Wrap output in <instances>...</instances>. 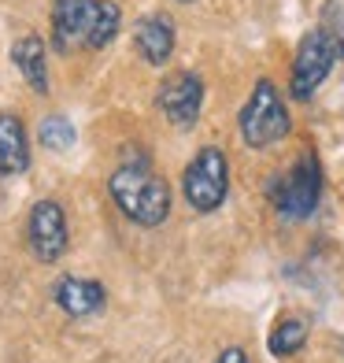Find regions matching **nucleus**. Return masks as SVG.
Here are the masks:
<instances>
[{
    "instance_id": "5",
    "label": "nucleus",
    "mask_w": 344,
    "mask_h": 363,
    "mask_svg": "<svg viewBox=\"0 0 344 363\" xmlns=\"http://www.w3.org/2000/svg\"><path fill=\"white\" fill-rule=\"evenodd\" d=\"M267 196L274 211L289 223H304L315 216V208L322 201V163L315 152H304L289 171L274 174L270 186H267Z\"/></svg>"
},
{
    "instance_id": "7",
    "label": "nucleus",
    "mask_w": 344,
    "mask_h": 363,
    "mask_svg": "<svg viewBox=\"0 0 344 363\" xmlns=\"http://www.w3.org/2000/svg\"><path fill=\"white\" fill-rule=\"evenodd\" d=\"M26 245L34 252L38 263H59L71 249V226H67V211L59 201L45 196L30 208L26 216Z\"/></svg>"
},
{
    "instance_id": "17",
    "label": "nucleus",
    "mask_w": 344,
    "mask_h": 363,
    "mask_svg": "<svg viewBox=\"0 0 344 363\" xmlns=\"http://www.w3.org/2000/svg\"><path fill=\"white\" fill-rule=\"evenodd\" d=\"M178 4H193V0H178Z\"/></svg>"
},
{
    "instance_id": "16",
    "label": "nucleus",
    "mask_w": 344,
    "mask_h": 363,
    "mask_svg": "<svg viewBox=\"0 0 344 363\" xmlns=\"http://www.w3.org/2000/svg\"><path fill=\"white\" fill-rule=\"evenodd\" d=\"M337 349H340V356H344V337H340V341H337Z\"/></svg>"
},
{
    "instance_id": "9",
    "label": "nucleus",
    "mask_w": 344,
    "mask_h": 363,
    "mask_svg": "<svg viewBox=\"0 0 344 363\" xmlns=\"http://www.w3.org/2000/svg\"><path fill=\"white\" fill-rule=\"evenodd\" d=\"M52 301L63 315L71 319H93L108 308V289L96 278H81V274H63L52 286Z\"/></svg>"
},
{
    "instance_id": "2",
    "label": "nucleus",
    "mask_w": 344,
    "mask_h": 363,
    "mask_svg": "<svg viewBox=\"0 0 344 363\" xmlns=\"http://www.w3.org/2000/svg\"><path fill=\"white\" fill-rule=\"evenodd\" d=\"M108 196L134 226L156 230L171 219V186L144 156H126L108 178Z\"/></svg>"
},
{
    "instance_id": "10",
    "label": "nucleus",
    "mask_w": 344,
    "mask_h": 363,
    "mask_svg": "<svg viewBox=\"0 0 344 363\" xmlns=\"http://www.w3.org/2000/svg\"><path fill=\"white\" fill-rule=\"evenodd\" d=\"M174 41H178V30L171 23V15L163 11L141 15L134 26V48L149 67H167V60L174 56Z\"/></svg>"
},
{
    "instance_id": "6",
    "label": "nucleus",
    "mask_w": 344,
    "mask_h": 363,
    "mask_svg": "<svg viewBox=\"0 0 344 363\" xmlns=\"http://www.w3.org/2000/svg\"><path fill=\"white\" fill-rule=\"evenodd\" d=\"M182 196L193 211H200V216H211V211H219L226 204V196H229V156L219 145L196 148V156L185 163Z\"/></svg>"
},
{
    "instance_id": "8",
    "label": "nucleus",
    "mask_w": 344,
    "mask_h": 363,
    "mask_svg": "<svg viewBox=\"0 0 344 363\" xmlns=\"http://www.w3.org/2000/svg\"><path fill=\"white\" fill-rule=\"evenodd\" d=\"M156 108L167 115V123L189 130L204 111V78L196 71H174L159 82Z\"/></svg>"
},
{
    "instance_id": "14",
    "label": "nucleus",
    "mask_w": 344,
    "mask_h": 363,
    "mask_svg": "<svg viewBox=\"0 0 344 363\" xmlns=\"http://www.w3.org/2000/svg\"><path fill=\"white\" fill-rule=\"evenodd\" d=\"M38 141L48 148V152H67V148H74V141H78V130H74V123L67 119V115H48V119H41V126H38Z\"/></svg>"
},
{
    "instance_id": "13",
    "label": "nucleus",
    "mask_w": 344,
    "mask_h": 363,
    "mask_svg": "<svg viewBox=\"0 0 344 363\" xmlns=\"http://www.w3.org/2000/svg\"><path fill=\"white\" fill-rule=\"evenodd\" d=\"M307 337H311V323L304 315H282L267 334V349L274 359H292L307 345Z\"/></svg>"
},
{
    "instance_id": "11",
    "label": "nucleus",
    "mask_w": 344,
    "mask_h": 363,
    "mask_svg": "<svg viewBox=\"0 0 344 363\" xmlns=\"http://www.w3.org/2000/svg\"><path fill=\"white\" fill-rule=\"evenodd\" d=\"M30 171V134L15 111H0V178H19Z\"/></svg>"
},
{
    "instance_id": "4",
    "label": "nucleus",
    "mask_w": 344,
    "mask_h": 363,
    "mask_svg": "<svg viewBox=\"0 0 344 363\" xmlns=\"http://www.w3.org/2000/svg\"><path fill=\"white\" fill-rule=\"evenodd\" d=\"M237 130H241V141L248 148H270V145L289 138L292 119H289L282 89L270 78H259L252 86L248 101H244V108L237 115Z\"/></svg>"
},
{
    "instance_id": "3",
    "label": "nucleus",
    "mask_w": 344,
    "mask_h": 363,
    "mask_svg": "<svg viewBox=\"0 0 344 363\" xmlns=\"http://www.w3.org/2000/svg\"><path fill=\"white\" fill-rule=\"evenodd\" d=\"M344 60V26L340 19L326 15V19L307 30L297 45V56H292V74H289V93L292 101H311L330 78L333 63Z\"/></svg>"
},
{
    "instance_id": "12",
    "label": "nucleus",
    "mask_w": 344,
    "mask_h": 363,
    "mask_svg": "<svg viewBox=\"0 0 344 363\" xmlns=\"http://www.w3.org/2000/svg\"><path fill=\"white\" fill-rule=\"evenodd\" d=\"M11 63L34 93L48 96V41L41 34H23L11 41Z\"/></svg>"
},
{
    "instance_id": "15",
    "label": "nucleus",
    "mask_w": 344,
    "mask_h": 363,
    "mask_svg": "<svg viewBox=\"0 0 344 363\" xmlns=\"http://www.w3.org/2000/svg\"><path fill=\"white\" fill-rule=\"evenodd\" d=\"M215 363H248V356H244L241 345H229V349H222V352H219V359H215Z\"/></svg>"
},
{
    "instance_id": "1",
    "label": "nucleus",
    "mask_w": 344,
    "mask_h": 363,
    "mask_svg": "<svg viewBox=\"0 0 344 363\" xmlns=\"http://www.w3.org/2000/svg\"><path fill=\"white\" fill-rule=\"evenodd\" d=\"M48 45L56 52H101L122 30V8L115 0H52Z\"/></svg>"
}]
</instances>
